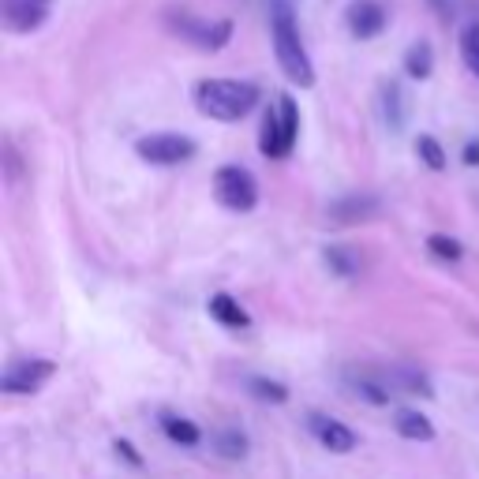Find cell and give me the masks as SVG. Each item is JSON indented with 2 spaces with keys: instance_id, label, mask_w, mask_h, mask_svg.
<instances>
[{
  "instance_id": "6da1fadb",
  "label": "cell",
  "mask_w": 479,
  "mask_h": 479,
  "mask_svg": "<svg viewBox=\"0 0 479 479\" xmlns=\"http://www.w3.org/2000/svg\"><path fill=\"white\" fill-rule=\"evenodd\" d=\"M270 42H274V56H277V68L284 72V79L300 90H311L314 86V64L304 49L296 12H293V5H284V0L270 5Z\"/></svg>"
},
{
  "instance_id": "7a4b0ae2",
  "label": "cell",
  "mask_w": 479,
  "mask_h": 479,
  "mask_svg": "<svg viewBox=\"0 0 479 479\" xmlns=\"http://www.w3.org/2000/svg\"><path fill=\"white\" fill-rule=\"evenodd\" d=\"M263 90L247 83V79H203L195 86V105L203 116L221 120V124H236L247 113L259 109Z\"/></svg>"
},
{
  "instance_id": "3957f363",
  "label": "cell",
  "mask_w": 479,
  "mask_h": 479,
  "mask_svg": "<svg viewBox=\"0 0 479 479\" xmlns=\"http://www.w3.org/2000/svg\"><path fill=\"white\" fill-rule=\"evenodd\" d=\"M214 199L233 214H251L259 206V184L244 165H221L214 173Z\"/></svg>"
},
{
  "instance_id": "277c9868",
  "label": "cell",
  "mask_w": 479,
  "mask_h": 479,
  "mask_svg": "<svg viewBox=\"0 0 479 479\" xmlns=\"http://www.w3.org/2000/svg\"><path fill=\"white\" fill-rule=\"evenodd\" d=\"M195 150H199L195 139L180 135V132H154V135L135 139V154L146 165H184L195 157Z\"/></svg>"
},
{
  "instance_id": "5b68a950",
  "label": "cell",
  "mask_w": 479,
  "mask_h": 479,
  "mask_svg": "<svg viewBox=\"0 0 479 479\" xmlns=\"http://www.w3.org/2000/svg\"><path fill=\"white\" fill-rule=\"evenodd\" d=\"M169 26L176 30L180 38H187L191 45H199L206 53H217V49H225L229 38H233V23L229 19H195V15H187V12H173L169 15Z\"/></svg>"
},
{
  "instance_id": "8992f818",
  "label": "cell",
  "mask_w": 479,
  "mask_h": 479,
  "mask_svg": "<svg viewBox=\"0 0 479 479\" xmlns=\"http://www.w3.org/2000/svg\"><path fill=\"white\" fill-rule=\"evenodd\" d=\"M56 374V364L53 360H42V356H35V360H15L8 371H5V394H35V390H42L45 382Z\"/></svg>"
},
{
  "instance_id": "52a82bcc",
  "label": "cell",
  "mask_w": 479,
  "mask_h": 479,
  "mask_svg": "<svg viewBox=\"0 0 479 479\" xmlns=\"http://www.w3.org/2000/svg\"><path fill=\"white\" fill-rule=\"evenodd\" d=\"M344 23H348V30H353V38L371 42V38H378L382 30H386L390 12H386L382 0H353L348 12H344Z\"/></svg>"
},
{
  "instance_id": "ba28073f",
  "label": "cell",
  "mask_w": 479,
  "mask_h": 479,
  "mask_svg": "<svg viewBox=\"0 0 479 479\" xmlns=\"http://www.w3.org/2000/svg\"><path fill=\"white\" fill-rule=\"evenodd\" d=\"M53 0H5V26L12 35H30L49 19Z\"/></svg>"
},
{
  "instance_id": "9c48e42d",
  "label": "cell",
  "mask_w": 479,
  "mask_h": 479,
  "mask_svg": "<svg viewBox=\"0 0 479 479\" xmlns=\"http://www.w3.org/2000/svg\"><path fill=\"white\" fill-rule=\"evenodd\" d=\"M307 427H311V434L323 442L330 454H353L356 450V434L348 431L341 420H330V416H323V412H311Z\"/></svg>"
},
{
  "instance_id": "30bf717a",
  "label": "cell",
  "mask_w": 479,
  "mask_h": 479,
  "mask_svg": "<svg viewBox=\"0 0 479 479\" xmlns=\"http://www.w3.org/2000/svg\"><path fill=\"white\" fill-rule=\"evenodd\" d=\"M259 150L263 157H270V162H281V157H289L293 146L289 139H284V127H281V113H277V102L263 113V127H259Z\"/></svg>"
},
{
  "instance_id": "8fae6325",
  "label": "cell",
  "mask_w": 479,
  "mask_h": 479,
  "mask_svg": "<svg viewBox=\"0 0 479 479\" xmlns=\"http://www.w3.org/2000/svg\"><path fill=\"white\" fill-rule=\"evenodd\" d=\"M378 206L382 203L374 195H348L330 206V221L334 225H360V221H371L378 214Z\"/></svg>"
},
{
  "instance_id": "7c38bea8",
  "label": "cell",
  "mask_w": 479,
  "mask_h": 479,
  "mask_svg": "<svg viewBox=\"0 0 479 479\" xmlns=\"http://www.w3.org/2000/svg\"><path fill=\"white\" fill-rule=\"evenodd\" d=\"M206 311H210L214 323H221L225 330H251V314H247L244 304H240L236 296H229V293H214L210 304H206Z\"/></svg>"
},
{
  "instance_id": "4fadbf2b",
  "label": "cell",
  "mask_w": 479,
  "mask_h": 479,
  "mask_svg": "<svg viewBox=\"0 0 479 479\" xmlns=\"http://www.w3.org/2000/svg\"><path fill=\"white\" fill-rule=\"evenodd\" d=\"M162 431H165V438L169 442H176V445H184V450H191V445H199L203 442V431L191 424V420H184V416H176V412H162Z\"/></svg>"
},
{
  "instance_id": "5bb4252c",
  "label": "cell",
  "mask_w": 479,
  "mask_h": 479,
  "mask_svg": "<svg viewBox=\"0 0 479 479\" xmlns=\"http://www.w3.org/2000/svg\"><path fill=\"white\" fill-rule=\"evenodd\" d=\"M397 434L408 438V442H431L434 438V424L424 416V412H412V408H401L397 420H394Z\"/></svg>"
},
{
  "instance_id": "9a60e30c",
  "label": "cell",
  "mask_w": 479,
  "mask_h": 479,
  "mask_svg": "<svg viewBox=\"0 0 479 479\" xmlns=\"http://www.w3.org/2000/svg\"><path fill=\"white\" fill-rule=\"evenodd\" d=\"M386 382L390 386H397V390H404V394H420V397H434V386H431V378L424 374V371H416V367H390V374H386Z\"/></svg>"
},
{
  "instance_id": "2e32d148",
  "label": "cell",
  "mask_w": 479,
  "mask_h": 479,
  "mask_svg": "<svg viewBox=\"0 0 479 479\" xmlns=\"http://www.w3.org/2000/svg\"><path fill=\"white\" fill-rule=\"evenodd\" d=\"M404 75L408 79H431L434 75V49L427 42H412L404 53Z\"/></svg>"
},
{
  "instance_id": "e0dca14e",
  "label": "cell",
  "mask_w": 479,
  "mask_h": 479,
  "mask_svg": "<svg viewBox=\"0 0 479 479\" xmlns=\"http://www.w3.org/2000/svg\"><path fill=\"white\" fill-rule=\"evenodd\" d=\"M247 394L254 401H263V404H284V401H289V386L277 382V378H266V374L247 378Z\"/></svg>"
},
{
  "instance_id": "ac0fdd59",
  "label": "cell",
  "mask_w": 479,
  "mask_h": 479,
  "mask_svg": "<svg viewBox=\"0 0 479 479\" xmlns=\"http://www.w3.org/2000/svg\"><path fill=\"white\" fill-rule=\"evenodd\" d=\"M214 450L225 457V461H244L247 457V434L236 431V427H225L214 434Z\"/></svg>"
},
{
  "instance_id": "d6986e66",
  "label": "cell",
  "mask_w": 479,
  "mask_h": 479,
  "mask_svg": "<svg viewBox=\"0 0 479 479\" xmlns=\"http://www.w3.org/2000/svg\"><path fill=\"white\" fill-rule=\"evenodd\" d=\"M277 113H281L284 139H289V146H296V139H300V105H296L293 94H281V98H277Z\"/></svg>"
},
{
  "instance_id": "ffe728a7",
  "label": "cell",
  "mask_w": 479,
  "mask_h": 479,
  "mask_svg": "<svg viewBox=\"0 0 479 479\" xmlns=\"http://www.w3.org/2000/svg\"><path fill=\"white\" fill-rule=\"evenodd\" d=\"M427 251L434 254V259H442V263H461V259H464L461 240L445 236V233H431V236H427Z\"/></svg>"
},
{
  "instance_id": "44dd1931",
  "label": "cell",
  "mask_w": 479,
  "mask_h": 479,
  "mask_svg": "<svg viewBox=\"0 0 479 479\" xmlns=\"http://www.w3.org/2000/svg\"><path fill=\"white\" fill-rule=\"evenodd\" d=\"M382 113H386V124L390 127H401L404 124V94H401L397 83L382 86Z\"/></svg>"
},
{
  "instance_id": "7402d4cb",
  "label": "cell",
  "mask_w": 479,
  "mask_h": 479,
  "mask_svg": "<svg viewBox=\"0 0 479 479\" xmlns=\"http://www.w3.org/2000/svg\"><path fill=\"white\" fill-rule=\"evenodd\" d=\"M461 60H464V68L479 79V23H468L461 30Z\"/></svg>"
},
{
  "instance_id": "603a6c76",
  "label": "cell",
  "mask_w": 479,
  "mask_h": 479,
  "mask_svg": "<svg viewBox=\"0 0 479 479\" xmlns=\"http://www.w3.org/2000/svg\"><path fill=\"white\" fill-rule=\"evenodd\" d=\"M326 266L337 274V277H353V274H360V259L348 247H326Z\"/></svg>"
},
{
  "instance_id": "cb8c5ba5",
  "label": "cell",
  "mask_w": 479,
  "mask_h": 479,
  "mask_svg": "<svg viewBox=\"0 0 479 479\" xmlns=\"http://www.w3.org/2000/svg\"><path fill=\"white\" fill-rule=\"evenodd\" d=\"M353 394H356V397H364L367 404H378V408H382V404H390V394H394V390H390V382L356 378V382H353Z\"/></svg>"
},
{
  "instance_id": "d4e9b609",
  "label": "cell",
  "mask_w": 479,
  "mask_h": 479,
  "mask_svg": "<svg viewBox=\"0 0 479 479\" xmlns=\"http://www.w3.org/2000/svg\"><path fill=\"white\" fill-rule=\"evenodd\" d=\"M416 154H420V162L431 169V173H442L445 169V150L434 135H416Z\"/></svg>"
},
{
  "instance_id": "484cf974",
  "label": "cell",
  "mask_w": 479,
  "mask_h": 479,
  "mask_svg": "<svg viewBox=\"0 0 479 479\" xmlns=\"http://www.w3.org/2000/svg\"><path fill=\"white\" fill-rule=\"evenodd\" d=\"M113 450H116V457H124L127 464H132V468H143V464H146V461H143V454H139V450H135V445L127 442V438H116V442H113Z\"/></svg>"
},
{
  "instance_id": "4316f807",
  "label": "cell",
  "mask_w": 479,
  "mask_h": 479,
  "mask_svg": "<svg viewBox=\"0 0 479 479\" xmlns=\"http://www.w3.org/2000/svg\"><path fill=\"white\" fill-rule=\"evenodd\" d=\"M461 157H464V165H479V143L472 139V143L464 146V154H461Z\"/></svg>"
}]
</instances>
